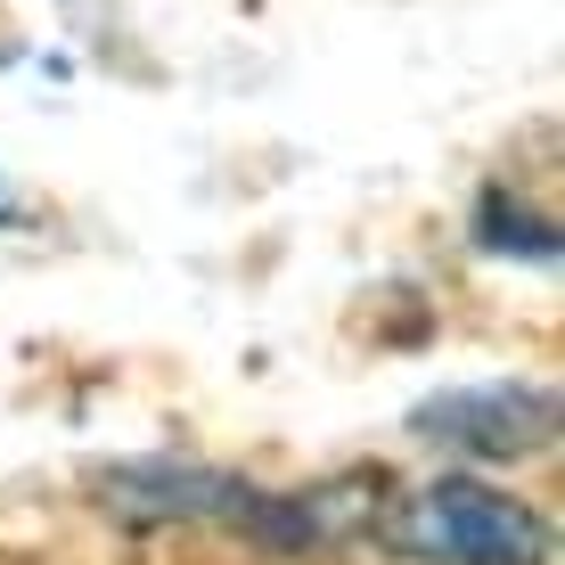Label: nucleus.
<instances>
[{"mask_svg":"<svg viewBox=\"0 0 565 565\" xmlns=\"http://www.w3.org/2000/svg\"><path fill=\"white\" fill-rule=\"evenodd\" d=\"M369 533L411 565H550V516L476 476H443L411 500H385Z\"/></svg>","mask_w":565,"mask_h":565,"instance_id":"nucleus-1","label":"nucleus"},{"mask_svg":"<svg viewBox=\"0 0 565 565\" xmlns=\"http://www.w3.org/2000/svg\"><path fill=\"white\" fill-rule=\"evenodd\" d=\"M565 426V402L550 377H483V385H443L411 411V443L483 467H516L541 459Z\"/></svg>","mask_w":565,"mask_h":565,"instance_id":"nucleus-2","label":"nucleus"},{"mask_svg":"<svg viewBox=\"0 0 565 565\" xmlns=\"http://www.w3.org/2000/svg\"><path fill=\"white\" fill-rule=\"evenodd\" d=\"M90 492L124 524H230V533H246V516L263 500L246 476L205 459H115L90 476Z\"/></svg>","mask_w":565,"mask_h":565,"instance_id":"nucleus-3","label":"nucleus"},{"mask_svg":"<svg viewBox=\"0 0 565 565\" xmlns=\"http://www.w3.org/2000/svg\"><path fill=\"white\" fill-rule=\"evenodd\" d=\"M385 500H394V483H385L377 467H353V476L303 483V492H263L255 516H246V541H263V550H279V557L344 550V541H361L369 524H377Z\"/></svg>","mask_w":565,"mask_h":565,"instance_id":"nucleus-4","label":"nucleus"},{"mask_svg":"<svg viewBox=\"0 0 565 565\" xmlns=\"http://www.w3.org/2000/svg\"><path fill=\"white\" fill-rule=\"evenodd\" d=\"M476 246H483V255H524V263H557V222H541V213L509 205V189H492V198L476 205Z\"/></svg>","mask_w":565,"mask_h":565,"instance_id":"nucleus-5","label":"nucleus"},{"mask_svg":"<svg viewBox=\"0 0 565 565\" xmlns=\"http://www.w3.org/2000/svg\"><path fill=\"white\" fill-rule=\"evenodd\" d=\"M0 222H9V198H0Z\"/></svg>","mask_w":565,"mask_h":565,"instance_id":"nucleus-6","label":"nucleus"}]
</instances>
